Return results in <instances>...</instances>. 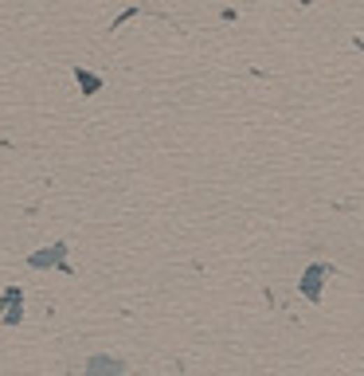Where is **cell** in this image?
<instances>
[{"mask_svg":"<svg viewBox=\"0 0 364 376\" xmlns=\"http://www.w3.org/2000/svg\"><path fill=\"white\" fill-rule=\"evenodd\" d=\"M317 278H325V267H310L305 270V282H302L305 298H314V302H317Z\"/></svg>","mask_w":364,"mask_h":376,"instance_id":"6da1fadb","label":"cell"},{"mask_svg":"<svg viewBox=\"0 0 364 376\" xmlns=\"http://www.w3.org/2000/svg\"><path fill=\"white\" fill-rule=\"evenodd\" d=\"M31 267H51V263H63V243L59 247H48V255H31Z\"/></svg>","mask_w":364,"mask_h":376,"instance_id":"7a4b0ae2","label":"cell"},{"mask_svg":"<svg viewBox=\"0 0 364 376\" xmlns=\"http://www.w3.org/2000/svg\"><path fill=\"white\" fill-rule=\"evenodd\" d=\"M90 373H118V368H122V361H102V356H99V361H90Z\"/></svg>","mask_w":364,"mask_h":376,"instance_id":"3957f363","label":"cell"}]
</instances>
